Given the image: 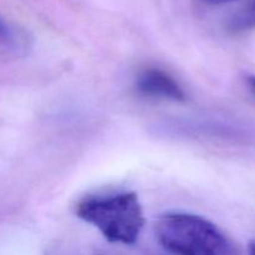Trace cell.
<instances>
[{
	"label": "cell",
	"mask_w": 255,
	"mask_h": 255,
	"mask_svg": "<svg viewBox=\"0 0 255 255\" xmlns=\"http://www.w3.org/2000/svg\"><path fill=\"white\" fill-rule=\"evenodd\" d=\"M76 216L111 243H136L144 226L142 206L133 192L84 199L76 206Z\"/></svg>",
	"instance_id": "6da1fadb"
},
{
	"label": "cell",
	"mask_w": 255,
	"mask_h": 255,
	"mask_svg": "<svg viewBox=\"0 0 255 255\" xmlns=\"http://www.w3.org/2000/svg\"><path fill=\"white\" fill-rule=\"evenodd\" d=\"M154 234L166 251L176 255H227L229 244L221 231L202 217L169 213L154 223Z\"/></svg>",
	"instance_id": "7a4b0ae2"
},
{
	"label": "cell",
	"mask_w": 255,
	"mask_h": 255,
	"mask_svg": "<svg viewBox=\"0 0 255 255\" xmlns=\"http://www.w3.org/2000/svg\"><path fill=\"white\" fill-rule=\"evenodd\" d=\"M137 91L154 99L184 101L186 94L178 82L167 72L158 69H147L136 80Z\"/></svg>",
	"instance_id": "3957f363"
},
{
	"label": "cell",
	"mask_w": 255,
	"mask_h": 255,
	"mask_svg": "<svg viewBox=\"0 0 255 255\" xmlns=\"http://www.w3.org/2000/svg\"><path fill=\"white\" fill-rule=\"evenodd\" d=\"M229 27L233 31H242L255 27V0H252L247 6L232 17Z\"/></svg>",
	"instance_id": "277c9868"
},
{
	"label": "cell",
	"mask_w": 255,
	"mask_h": 255,
	"mask_svg": "<svg viewBox=\"0 0 255 255\" xmlns=\"http://www.w3.org/2000/svg\"><path fill=\"white\" fill-rule=\"evenodd\" d=\"M15 44V35L11 27L0 19V46L11 47Z\"/></svg>",
	"instance_id": "5b68a950"
},
{
	"label": "cell",
	"mask_w": 255,
	"mask_h": 255,
	"mask_svg": "<svg viewBox=\"0 0 255 255\" xmlns=\"http://www.w3.org/2000/svg\"><path fill=\"white\" fill-rule=\"evenodd\" d=\"M203 1L211 5H221V4H227V2L237 1V0H203Z\"/></svg>",
	"instance_id": "8992f818"
},
{
	"label": "cell",
	"mask_w": 255,
	"mask_h": 255,
	"mask_svg": "<svg viewBox=\"0 0 255 255\" xmlns=\"http://www.w3.org/2000/svg\"><path fill=\"white\" fill-rule=\"evenodd\" d=\"M247 84H248L251 91H253L255 94V76H254V75L247 77Z\"/></svg>",
	"instance_id": "52a82bcc"
},
{
	"label": "cell",
	"mask_w": 255,
	"mask_h": 255,
	"mask_svg": "<svg viewBox=\"0 0 255 255\" xmlns=\"http://www.w3.org/2000/svg\"><path fill=\"white\" fill-rule=\"evenodd\" d=\"M248 255H255V241H252L248 246Z\"/></svg>",
	"instance_id": "ba28073f"
}]
</instances>
